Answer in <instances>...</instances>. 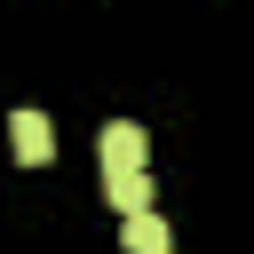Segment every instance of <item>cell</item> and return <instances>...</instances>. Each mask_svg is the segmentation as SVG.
I'll return each instance as SVG.
<instances>
[{
    "instance_id": "cell-4",
    "label": "cell",
    "mask_w": 254,
    "mask_h": 254,
    "mask_svg": "<svg viewBox=\"0 0 254 254\" xmlns=\"http://www.w3.org/2000/svg\"><path fill=\"white\" fill-rule=\"evenodd\" d=\"M103 198L119 206V222H135V214H151V175H119V183H103Z\"/></svg>"
},
{
    "instance_id": "cell-2",
    "label": "cell",
    "mask_w": 254,
    "mask_h": 254,
    "mask_svg": "<svg viewBox=\"0 0 254 254\" xmlns=\"http://www.w3.org/2000/svg\"><path fill=\"white\" fill-rule=\"evenodd\" d=\"M8 143H16L24 167H48V159H56V127H48V111H32V103L8 111Z\"/></svg>"
},
{
    "instance_id": "cell-1",
    "label": "cell",
    "mask_w": 254,
    "mask_h": 254,
    "mask_svg": "<svg viewBox=\"0 0 254 254\" xmlns=\"http://www.w3.org/2000/svg\"><path fill=\"white\" fill-rule=\"evenodd\" d=\"M143 151H151V135H143L135 119H111V127H95V159H103V183H119V175H143Z\"/></svg>"
},
{
    "instance_id": "cell-3",
    "label": "cell",
    "mask_w": 254,
    "mask_h": 254,
    "mask_svg": "<svg viewBox=\"0 0 254 254\" xmlns=\"http://www.w3.org/2000/svg\"><path fill=\"white\" fill-rule=\"evenodd\" d=\"M119 254H175V230L159 214H135V222H119Z\"/></svg>"
}]
</instances>
